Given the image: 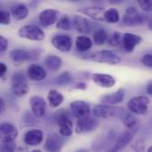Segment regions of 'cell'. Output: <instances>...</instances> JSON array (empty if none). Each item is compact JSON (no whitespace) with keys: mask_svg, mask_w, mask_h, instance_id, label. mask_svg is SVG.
Instances as JSON below:
<instances>
[{"mask_svg":"<svg viewBox=\"0 0 152 152\" xmlns=\"http://www.w3.org/2000/svg\"><path fill=\"white\" fill-rule=\"evenodd\" d=\"M149 17L139 12L135 7H128L123 16L122 25L126 27H135L148 22Z\"/></svg>","mask_w":152,"mask_h":152,"instance_id":"6da1fadb","label":"cell"},{"mask_svg":"<svg viewBox=\"0 0 152 152\" xmlns=\"http://www.w3.org/2000/svg\"><path fill=\"white\" fill-rule=\"evenodd\" d=\"M149 105H150V99L144 95L134 97L127 103L128 110L132 113L141 116H144L148 114Z\"/></svg>","mask_w":152,"mask_h":152,"instance_id":"7a4b0ae2","label":"cell"},{"mask_svg":"<svg viewBox=\"0 0 152 152\" xmlns=\"http://www.w3.org/2000/svg\"><path fill=\"white\" fill-rule=\"evenodd\" d=\"M19 36L21 38L32 40V41H42L45 37V32L36 25H25L19 29Z\"/></svg>","mask_w":152,"mask_h":152,"instance_id":"3957f363","label":"cell"},{"mask_svg":"<svg viewBox=\"0 0 152 152\" xmlns=\"http://www.w3.org/2000/svg\"><path fill=\"white\" fill-rule=\"evenodd\" d=\"M99 126V121L94 118L86 116L81 118H77V122L75 126V132L78 134H88L94 131Z\"/></svg>","mask_w":152,"mask_h":152,"instance_id":"277c9868","label":"cell"},{"mask_svg":"<svg viewBox=\"0 0 152 152\" xmlns=\"http://www.w3.org/2000/svg\"><path fill=\"white\" fill-rule=\"evenodd\" d=\"M91 59L96 62L105 63V64H110V65L119 64L122 61V59L120 58V56H118L114 52L109 51V50H102L95 53H93L91 55Z\"/></svg>","mask_w":152,"mask_h":152,"instance_id":"5b68a950","label":"cell"},{"mask_svg":"<svg viewBox=\"0 0 152 152\" xmlns=\"http://www.w3.org/2000/svg\"><path fill=\"white\" fill-rule=\"evenodd\" d=\"M12 90L13 94L18 97H22L28 93L29 87H28V82L22 73L18 72L12 76Z\"/></svg>","mask_w":152,"mask_h":152,"instance_id":"8992f818","label":"cell"},{"mask_svg":"<svg viewBox=\"0 0 152 152\" xmlns=\"http://www.w3.org/2000/svg\"><path fill=\"white\" fill-rule=\"evenodd\" d=\"M93 112L95 118H108L114 117L116 115H119L120 113H122V110L121 108H116V107H112L111 105L102 103V104L96 105Z\"/></svg>","mask_w":152,"mask_h":152,"instance_id":"52a82bcc","label":"cell"},{"mask_svg":"<svg viewBox=\"0 0 152 152\" xmlns=\"http://www.w3.org/2000/svg\"><path fill=\"white\" fill-rule=\"evenodd\" d=\"M72 116L76 118H81L88 116L91 111L90 104L84 101H74L70 103Z\"/></svg>","mask_w":152,"mask_h":152,"instance_id":"ba28073f","label":"cell"},{"mask_svg":"<svg viewBox=\"0 0 152 152\" xmlns=\"http://www.w3.org/2000/svg\"><path fill=\"white\" fill-rule=\"evenodd\" d=\"M29 105L33 114L37 118H42L46 111V102L38 95H34L29 99Z\"/></svg>","mask_w":152,"mask_h":152,"instance_id":"9c48e42d","label":"cell"},{"mask_svg":"<svg viewBox=\"0 0 152 152\" xmlns=\"http://www.w3.org/2000/svg\"><path fill=\"white\" fill-rule=\"evenodd\" d=\"M19 134L18 129L12 124L4 123L0 125V142L14 141Z\"/></svg>","mask_w":152,"mask_h":152,"instance_id":"30bf717a","label":"cell"},{"mask_svg":"<svg viewBox=\"0 0 152 152\" xmlns=\"http://www.w3.org/2000/svg\"><path fill=\"white\" fill-rule=\"evenodd\" d=\"M52 44L57 50L62 53L69 52L72 47V40L68 35H58L53 37Z\"/></svg>","mask_w":152,"mask_h":152,"instance_id":"8fae6325","label":"cell"},{"mask_svg":"<svg viewBox=\"0 0 152 152\" xmlns=\"http://www.w3.org/2000/svg\"><path fill=\"white\" fill-rule=\"evenodd\" d=\"M142 41V37L139 35L133 34V33H125L122 37V44L124 49L128 52L132 53L134 48L139 45Z\"/></svg>","mask_w":152,"mask_h":152,"instance_id":"7c38bea8","label":"cell"},{"mask_svg":"<svg viewBox=\"0 0 152 152\" xmlns=\"http://www.w3.org/2000/svg\"><path fill=\"white\" fill-rule=\"evenodd\" d=\"M9 56L15 62H22L28 60H36L38 57V55L36 53L23 49H14L10 52Z\"/></svg>","mask_w":152,"mask_h":152,"instance_id":"4fadbf2b","label":"cell"},{"mask_svg":"<svg viewBox=\"0 0 152 152\" xmlns=\"http://www.w3.org/2000/svg\"><path fill=\"white\" fill-rule=\"evenodd\" d=\"M58 126L60 134L62 136L69 137L73 133V121L69 115H61L58 118Z\"/></svg>","mask_w":152,"mask_h":152,"instance_id":"5bb4252c","label":"cell"},{"mask_svg":"<svg viewBox=\"0 0 152 152\" xmlns=\"http://www.w3.org/2000/svg\"><path fill=\"white\" fill-rule=\"evenodd\" d=\"M60 12L54 9H46L39 13V20L41 24L45 27H49L53 25L59 19Z\"/></svg>","mask_w":152,"mask_h":152,"instance_id":"9a60e30c","label":"cell"},{"mask_svg":"<svg viewBox=\"0 0 152 152\" xmlns=\"http://www.w3.org/2000/svg\"><path fill=\"white\" fill-rule=\"evenodd\" d=\"M78 12L82 14L87 15L90 18L99 20V21H104V12L105 9L99 6H85L78 9Z\"/></svg>","mask_w":152,"mask_h":152,"instance_id":"2e32d148","label":"cell"},{"mask_svg":"<svg viewBox=\"0 0 152 152\" xmlns=\"http://www.w3.org/2000/svg\"><path fill=\"white\" fill-rule=\"evenodd\" d=\"M92 79L97 86L102 88H110L116 85V79L108 74L94 73L92 75Z\"/></svg>","mask_w":152,"mask_h":152,"instance_id":"e0dca14e","label":"cell"},{"mask_svg":"<svg viewBox=\"0 0 152 152\" xmlns=\"http://www.w3.org/2000/svg\"><path fill=\"white\" fill-rule=\"evenodd\" d=\"M71 24L72 28L77 29L78 32L83 33V34H87L90 32L91 26L89 20L80 15H73L71 18Z\"/></svg>","mask_w":152,"mask_h":152,"instance_id":"ac0fdd59","label":"cell"},{"mask_svg":"<svg viewBox=\"0 0 152 152\" xmlns=\"http://www.w3.org/2000/svg\"><path fill=\"white\" fill-rule=\"evenodd\" d=\"M124 99H125V91L124 89L120 88L117 92L103 95L101 98V102L102 104H107V105H116L121 103L124 101Z\"/></svg>","mask_w":152,"mask_h":152,"instance_id":"d6986e66","label":"cell"},{"mask_svg":"<svg viewBox=\"0 0 152 152\" xmlns=\"http://www.w3.org/2000/svg\"><path fill=\"white\" fill-rule=\"evenodd\" d=\"M44 140V134L39 129H32L25 134L24 142L29 146H37Z\"/></svg>","mask_w":152,"mask_h":152,"instance_id":"ffe728a7","label":"cell"},{"mask_svg":"<svg viewBox=\"0 0 152 152\" xmlns=\"http://www.w3.org/2000/svg\"><path fill=\"white\" fill-rule=\"evenodd\" d=\"M134 134V132L132 130H126L125 131L118 139L116 144L114 145V147L111 149V151H119L124 150L132 141L133 136Z\"/></svg>","mask_w":152,"mask_h":152,"instance_id":"44dd1931","label":"cell"},{"mask_svg":"<svg viewBox=\"0 0 152 152\" xmlns=\"http://www.w3.org/2000/svg\"><path fill=\"white\" fill-rule=\"evenodd\" d=\"M28 76L32 81H42L46 77V72L44 68L37 64H31L28 69Z\"/></svg>","mask_w":152,"mask_h":152,"instance_id":"7402d4cb","label":"cell"},{"mask_svg":"<svg viewBox=\"0 0 152 152\" xmlns=\"http://www.w3.org/2000/svg\"><path fill=\"white\" fill-rule=\"evenodd\" d=\"M62 147V142L57 134H50L45 142V149L49 151H59Z\"/></svg>","mask_w":152,"mask_h":152,"instance_id":"603a6c76","label":"cell"},{"mask_svg":"<svg viewBox=\"0 0 152 152\" xmlns=\"http://www.w3.org/2000/svg\"><path fill=\"white\" fill-rule=\"evenodd\" d=\"M63 100H64L63 95L57 90L53 89V90L49 91L48 95H47V101L52 109L58 108L62 103Z\"/></svg>","mask_w":152,"mask_h":152,"instance_id":"cb8c5ba5","label":"cell"},{"mask_svg":"<svg viewBox=\"0 0 152 152\" xmlns=\"http://www.w3.org/2000/svg\"><path fill=\"white\" fill-rule=\"evenodd\" d=\"M28 12H29L28 8L23 4H17L12 10V15L16 20H21L26 19L28 15Z\"/></svg>","mask_w":152,"mask_h":152,"instance_id":"d4e9b609","label":"cell"},{"mask_svg":"<svg viewBox=\"0 0 152 152\" xmlns=\"http://www.w3.org/2000/svg\"><path fill=\"white\" fill-rule=\"evenodd\" d=\"M61 59L57 55H49L45 60V67L51 71H57L61 66Z\"/></svg>","mask_w":152,"mask_h":152,"instance_id":"484cf974","label":"cell"},{"mask_svg":"<svg viewBox=\"0 0 152 152\" xmlns=\"http://www.w3.org/2000/svg\"><path fill=\"white\" fill-rule=\"evenodd\" d=\"M93 45L92 40L86 36H79L76 39V47L79 52H86Z\"/></svg>","mask_w":152,"mask_h":152,"instance_id":"4316f807","label":"cell"},{"mask_svg":"<svg viewBox=\"0 0 152 152\" xmlns=\"http://www.w3.org/2000/svg\"><path fill=\"white\" fill-rule=\"evenodd\" d=\"M119 20H120V15L117 9L110 8L109 10H105L104 21L110 23V24H114V23H118Z\"/></svg>","mask_w":152,"mask_h":152,"instance_id":"83f0119b","label":"cell"},{"mask_svg":"<svg viewBox=\"0 0 152 152\" xmlns=\"http://www.w3.org/2000/svg\"><path fill=\"white\" fill-rule=\"evenodd\" d=\"M108 37H109V34L103 28H100L96 30L93 35V40L96 45H102L108 40Z\"/></svg>","mask_w":152,"mask_h":152,"instance_id":"f1b7e54d","label":"cell"},{"mask_svg":"<svg viewBox=\"0 0 152 152\" xmlns=\"http://www.w3.org/2000/svg\"><path fill=\"white\" fill-rule=\"evenodd\" d=\"M56 28L61 30H69L72 28V24H71V19L69 17V15L64 14L61 16V18L57 20Z\"/></svg>","mask_w":152,"mask_h":152,"instance_id":"f546056e","label":"cell"},{"mask_svg":"<svg viewBox=\"0 0 152 152\" xmlns=\"http://www.w3.org/2000/svg\"><path fill=\"white\" fill-rule=\"evenodd\" d=\"M124 123H125V126L127 127V129L129 130H132L134 131V133L136 131H138V120L132 115H129V114H126L125 118H124Z\"/></svg>","mask_w":152,"mask_h":152,"instance_id":"4dcf8cb0","label":"cell"},{"mask_svg":"<svg viewBox=\"0 0 152 152\" xmlns=\"http://www.w3.org/2000/svg\"><path fill=\"white\" fill-rule=\"evenodd\" d=\"M73 77L69 72H63L55 78V83L59 86H68L72 83Z\"/></svg>","mask_w":152,"mask_h":152,"instance_id":"1f68e13d","label":"cell"},{"mask_svg":"<svg viewBox=\"0 0 152 152\" xmlns=\"http://www.w3.org/2000/svg\"><path fill=\"white\" fill-rule=\"evenodd\" d=\"M108 43L111 46H118L122 41V36L119 32H114L110 37H108Z\"/></svg>","mask_w":152,"mask_h":152,"instance_id":"d6a6232c","label":"cell"},{"mask_svg":"<svg viewBox=\"0 0 152 152\" xmlns=\"http://www.w3.org/2000/svg\"><path fill=\"white\" fill-rule=\"evenodd\" d=\"M16 148L14 141L12 142H1L0 151H13Z\"/></svg>","mask_w":152,"mask_h":152,"instance_id":"836d02e7","label":"cell"},{"mask_svg":"<svg viewBox=\"0 0 152 152\" xmlns=\"http://www.w3.org/2000/svg\"><path fill=\"white\" fill-rule=\"evenodd\" d=\"M11 22V14L7 11H0V25H9Z\"/></svg>","mask_w":152,"mask_h":152,"instance_id":"e575fe53","label":"cell"},{"mask_svg":"<svg viewBox=\"0 0 152 152\" xmlns=\"http://www.w3.org/2000/svg\"><path fill=\"white\" fill-rule=\"evenodd\" d=\"M141 8L145 12H151L152 9V0H137Z\"/></svg>","mask_w":152,"mask_h":152,"instance_id":"d590c367","label":"cell"},{"mask_svg":"<svg viewBox=\"0 0 152 152\" xmlns=\"http://www.w3.org/2000/svg\"><path fill=\"white\" fill-rule=\"evenodd\" d=\"M142 63L148 67V68H151L152 67V55L148 53V54H145L142 58Z\"/></svg>","mask_w":152,"mask_h":152,"instance_id":"8d00e7d4","label":"cell"},{"mask_svg":"<svg viewBox=\"0 0 152 152\" xmlns=\"http://www.w3.org/2000/svg\"><path fill=\"white\" fill-rule=\"evenodd\" d=\"M8 45V42L6 38L3 36H0V52H4L6 50Z\"/></svg>","mask_w":152,"mask_h":152,"instance_id":"74e56055","label":"cell"},{"mask_svg":"<svg viewBox=\"0 0 152 152\" xmlns=\"http://www.w3.org/2000/svg\"><path fill=\"white\" fill-rule=\"evenodd\" d=\"M135 146H136V148H135L136 151H143V149L145 148V143H144L142 141H138V142H136Z\"/></svg>","mask_w":152,"mask_h":152,"instance_id":"f35d334b","label":"cell"},{"mask_svg":"<svg viewBox=\"0 0 152 152\" xmlns=\"http://www.w3.org/2000/svg\"><path fill=\"white\" fill-rule=\"evenodd\" d=\"M6 71H7L6 65L3 62H0V77H4V75L6 73Z\"/></svg>","mask_w":152,"mask_h":152,"instance_id":"ab89813d","label":"cell"},{"mask_svg":"<svg viewBox=\"0 0 152 152\" xmlns=\"http://www.w3.org/2000/svg\"><path fill=\"white\" fill-rule=\"evenodd\" d=\"M5 110V102L2 97H0V115L3 114Z\"/></svg>","mask_w":152,"mask_h":152,"instance_id":"60d3db41","label":"cell"},{"mask_svg":"<svg viewBox=\"0 0 152 152\" xmlns=\"http://www.w3.org/2000/svg\"><path fill=\"white\" fill-rule=\"evenodd\" d=\"M76 89H80V90H86V87H87V86H86V83H83V82H80V83H77V85H76Z\"/></svg>","mask_w":152,"mask_h":152,"instance_id":"b9f144b4","label":"cell"},{"mask_svg":"<svg viewBox=\"0 0 152 152\" xmlns=\"http://www.w3.org/2000/svg\"><path fill=\"white\" fill-rule=\"evenodd\" d=\"M126 0H109V3L111 4H120L122 3H124Z\"/></svg>","mask_w":152,"mask_h":152,"instance_id":"7bdbcfd3","label":"cell"},{"mask_svg":"<svg viewBox=\"0 0 152 152\" xmlns=\"http://www.w3.org/2000/svg\"><path fill=\"white\" fill-rule=\"evenodd\" d=\"M147 91H148V94H149L150 95H151L152 94V82H150V83H149V85H148V86H147Z\"/></svg>","mask_w":152,"mask_h":152,"instance_id":"ee69618b","label":"cell"},{"mask_svg":"<svg viewBox=\"0 0 152 152\" xmlns=\"http://www.w3.org/2000/svg\"><path fill=\"white\" fill-rule=\"evenodd\" d=\"M151 151H152V148H151H151H150V149H149V150H148V151H149V152H151Z\"/></svg>","mask_w":152,"mask_h":152,"instance_id":"f6af8a7d","label":"cell"},{"mask_svg":"<svg viewBox=\"0 0 152 152\" xmlns=\"http://www.w3.org/2000/svg\"><path fill=\"white\" fill-rule=\"evenodd\" d=\"M71 1H77V0H71Z\"/></svg>","mask_w":152,"mask_h":152,"instance_id":"bcb514c9","label":"cell"}]
</instances>
